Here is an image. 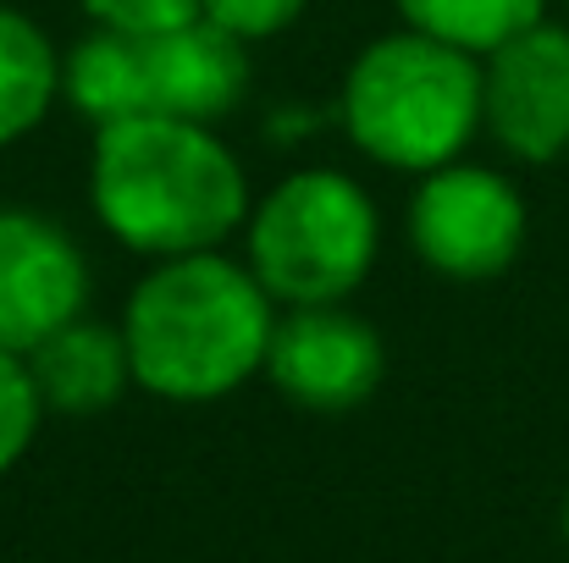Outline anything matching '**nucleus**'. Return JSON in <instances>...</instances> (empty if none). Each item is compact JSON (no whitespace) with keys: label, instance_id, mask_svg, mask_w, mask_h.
<instances>
[{"label":"nucleus","instance_id":"f257e3e1","mask_svg":"<svg viewBox=\"0 0 569 563\" xmlns=\"http://www.w3.org/2000/svg\"><path fill=\"white\" fill-rule=\"evenodd\" d=\"M89 199L117 243L133 254L216 249L249 221V183L238 155L183 117H122L94 128Z\"/></svg>","mask_w":569,"mask_h":563},{"label":"nucleus","instance_id":"f03ea898","mask_svg":"<svg viewBox=\"0 0 569 563\" xmlns=\"http://www.w3.org/2000/svg\"><path fill=\"white\" fill-rule=\"evenodd\" d=\"M271 326V293L221 249L156 260L122 315L133 381L167 403H216L238 392L266 371Z\"/></svg>","mask_w":569,"mask_h":563},{"label":"nucleus","instance_id":"7ed1b4c3","mask_svg":"<svg viewBox=\"0 0 569 563\" xmlns=\"http://www.w3.org/2000/svg\"><path fill=\"white\" fill-rule=\"evenodd\" d=\"M349 139L392 172H437L481 128V56L420 28L381 33L343 78Z\"/></svg>","mask_w":569,"mask_h":563},{"label":"nucleus","instance_id":"20e7f679","mask_svg":"<svg viewBox=\"0 0 569 563\" xmlns=\"http://www.w3.org/2000/svg\"><path fill=\"white\" fill-rule=\"evenodd\" d=\"M377 249V204L343 172H293L249 210V271L288 310L343 304L371 277Z\"/></svg>","mask_w":569,"mask_h":563},{"label":"nucleus","instance_id":"39448f33","mask_svg":"<svg viewBox=\"0 0 569 563\" xmlns=\"http://www.w3.org/2000/svg\"><path fill=\"white\" fill-rule=\"evenodd\" d=\"M409 238L437 277L487 282L503 277L526 249V199L492 167L448 161L420 172L409 199Z\"/></svg>","mask_w":569,"mask_h":563},{"label":"nucleus","instance_id":"423d86ee","mask_svg":"<svg viewBox=\"0 0 569 563\" xmlns=\"http://www.w3.org/2000/svg\"><path fill=\"white\" fill-rule=\"evenodd\" d=\"M481 128L531 167L569 150V28L531 22L481 56Z\"/></svg>","mask_w":569,"mask_h":563},{"label":"nucleus","instance_id":"0eeeda50","mask_svg":"<svg viewBox=\"0 0 569 563\" xmlns=\"http://www.w3.org/2000/svg\"><path fill=\"white\" fill-rule=\"evenodd\" d=\"M387 354L371 321L349 315L343 304H299L271 326L266 375L271 386L310 409V414H343L360 409L381 386Z\"/></svg>","mask_w":569,"mask_h":563},{"label":"nucleus","instance_id":"6e6552de","mask_svg":"<svg viewBox=\"0 0 569 563\" xmlns=\"http://www.w3.org/2000/svg\"><path fill=\"white\" fill-rule=\"evenodd\" d=\"M89 304V260L39 210H0V349L33 354Z\"/></svg>","mask_w":569,"mask_h":563},{"label":"nucleus","instance_id":"1a4fd4ad","mask_svg":"<svg viewBox=\"0 0 569 563\" xmlns=\"http://www.w3.org/2000/svg\"><path fill=\"white\" fill-rule=\"evenodd\" d=\"M139 72H144V117H183V122H216L238 111L249 94V39L227 33L204 11L139 33Z\"/></svg>","mask_w":569,"mask_h":563},{"label":"nucleus","instance_id":"9d476101","mask_svg":"<svg viewBox=\"0 0 569 563\" xmlns=\"http://www.w3.org/2000/svg\"><path fill=\"white\" fill-rule=\"evenodd\" d=\"M28 375H33L44 409H56V414H100L133 381L128 338H122V326H100V321L78 315V321H67L61 332H50L28 354Z\"/></svg>","mask_w":569,"mask_h":563},{"label":"nucleus","instance_id":"9b49d317","mask_svg":"<svg viewBox=\"0 0 569 563\" xmlns=\"http://www.w3.org/2000/svg\"><path fill=\"white\" fill-rule=\"evenodd\" d=\"M61 94V56L33 17L0 6V144L28 139Z\"/></svg>","mask_w":569,"mask_h":563},{"label":"nucleus","instance_id":"f8f14e48","mask_svg":"<svg viewBox=\"0 0 569 563\" xmlns=\"http://www.w3.org/2000/svg\"><path fill=\"white\" fill-rule=\"evenodd\" d=\"M392 6L403 11L409 28H420L431 39H448L470 56L498 50L503 39L526 33L548 11V0H392Z\"/></svg>","mask_w":569,"mask_h":563},{"label":"nucleus","instance_id":"ddd939ff","mask_svg":"<svg viewBox=\"0 0 569 563\" xmlns=\"http://www.w3.org/2000/svg\"><path fill=\"white\" fill-rule=\"evenodd\" d=\"M39 420H44V398L28 375V360L0 349V475L33 448Z\"/></svg>","mask_w":569,"mask_h":563},{"label":"nucleus","instance_id":"4468645a","mask_svg":"<svg viewBox=\"0 0 569 563\" xmlns=\"http://www.w3.org/2000/svg\"><path fill=\"white\" fill-rule=\"evenodd\" d=\"M305 6L310 0H199V11L238 39H271V33L293 28L305 17Z\"/></svg>","mask_w":569,"mask_h":563},{"label":"nucleus","instance_id":"2eb2a0df","mask_svg":"<svg viewBox=\"0 0 569 563\" xmlns=\"http://www.w3.org/2000/svg\"><path fill=\"white\" fill-rule=\"evenodd\" d=\"M89 11V22L100 28H122V33H161L199 17V0H78Z\"/></svg>","mask_w":569,"mask_h":563},{"label":"nucleus","instance_id":"dca6fc26","mask_svg":"<svg viewBox=\"0 0 569 563\" xmlns=\"http://www.w3.org/2000/svg\"><path fill=\"white\" fill-rule=\"evenodd\" d=\"M565 542H569V492H565Z\"/></svg>","mask_w":569,"mask_h":563}]
</instances>
